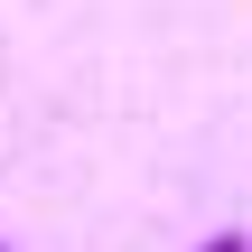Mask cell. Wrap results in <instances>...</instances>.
I'll return each instance as SVG.
<instances>
[{"instance_id": "7a4b0ae2", "label": "cell", "mask_w": 252, "mask_h": 252, "mask_svg": "<svg viewBox=\"0 0 252 252\" xmlns=\"http://www.w3.org/2000/svg\"><path fill=\"white\" fill-rule=\"evenodd\" d=\"M0 252H9V243H0Z\"/></svg>"}, {"instance_id": "6da1fadb", "label": "cell", "mask_w": 252, "mask_h": 252, "mask_svg": "<svg viewBox=\"0 0 252 252\" xmlns=\"http://www.w3.org/2000/svg\"><path fill=\"white\" fill-rule=\"evenodd\" d=\"M196 252H252V234H215V243H196Z\"/></svg>"}]
</instances>
